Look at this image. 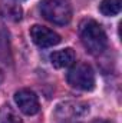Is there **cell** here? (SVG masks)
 I'll use <instances>...</instances> for the list:
<instances>
[{
  "label": "cell",
  "instance_id": "cell-1",
  "mask_svg": "<svg viewBox=\"0 0 122 123\" xmlns=\"http://www.w3.org/2000/svg\"><path fill=\"white\" fill-rule=\"evenodd\" d=\"M81 40L85 46V49L91 53V55H101L106 46H108V39L106 34L102 29V26L92 20H83L81 25Z\"/></svg>",
  "mask_w": 122,
  "mask_h": 123
},
{
  "label": "cell",
  "instance_id": "cell-2",
  "mask_svg": "<svg viewBox=\"0 0 122 123\" xmlns=\"http://www.w3.org/2000/svg\"><path fill=\"white\" fill-rule=\"evenodd\" d=\"M39 9L46 20L58 26L68 25L72 19L70 6L65 0H42Z\"/></svg>",
  "mask_w": 122,
  "mask_h": 123
},
{
  "label": "cell",
  "instance_id": "cell-3",
  "mask_svg": "<svg viewBox=\"0 0 122 123\" xmlns=\"http://www.w3.org/2000/svg\"><path fill=\"white\" fill-rule=\"evenodd\" d=\"M68 83L79 90L89 92L95 87V73L88 63H76L66 74Z\"/></svg>",
  "mask_w": 122,
  "mask_h": 123
},
{
  "label": "cell",
  "instance_id": "cell-4",
  "mask_svg": "<svg viewBox=\"0 0 122 123\" xmlns=\"http://www.w3.org/2000/svg\"><path fill=\"white\" fill-rule=\"evenodd\" d=\"M30 37L34 44L39 47H52L61 43V36L53 31L52 29H47L40 25H34L30 27Z\"/></svg>",
  "mask_w": 122,
  "mask_h": 123
},
{
  "label": "cell",
  "instance_id": "cell-5",
  "mask_svg": "<svg viewBox=\"0 0 122 123\" xmlns=\"http://www.w3.org/2000/svg\"><path fill=\"white\" fill-rule=\"evenodd\" d=\"M14 102L19 107V110L27 116L36 115L40 110V105H39V99L34 93L29 89H22L19 92L14 93Z\"/></svg>",
  "mask_w": 122,
  "mask_h": 123
},
{
  "label": "cell",
  "instance_id": "cell-6",
  "mask_svg": "<svg viewBox=\"0 0 122 123\" xmlns=\"http://www.w3.org/2000/svg\"><path fill=\"white\" fill-rule=\"evenodd\" d=\"M76 55L73 52V49L68 47V49H62L56 50L50 55V62L56 69H63V67H69L75 63Z\"/></svg>",
  "mask_w": 122,
  "mask_h": 123
},
{
  "label": "cell",
  "instance_id": "cell-7",
  "mask_svg": "<svg viewBox=\"0 0 122 123\" xmlns=\"http://www.w3.org/2000/svg\"><path fill=\"white\" fill-rule=\"evenodd\" d=\"M122 9V0H102L99 4V12L103 16H116Z\"/></svg>",
  "mask_w": 122,
  "mask_h": 123
},
{
  "label": "cell",
  "instance_id": "cell-8",
  "mask_svg": "<svg viewBox=\"0 0 122 123\" xmlns=\"http://www.w3.org/2000/svg\"><path fill=\"white\" fill-rule=\"evenodd\" d=\"M0 123H22V120L12 106L4 105L0 110Z\"/></svg>",
  "mask_w": 122,
  "mask_h": 123
},
{
  "label": "cell",
  "instance_id": "cell-9",
  "mask_svg": "<svg viewBox=\"0 0 122 123\" xmlns=\"http://www.w3.org/2000/svg\"><path fill=\"white\" fill-rule=\"evenodd\" d=\"M3 79H4V73H3V70L0 69V83L3 82Z\"/></svg>",
  "mask_w": 122,
  "mask_h": 123
},
{
  "label": "cell",
  "instance_id": "cell-10",
  "mask_svg": "<svg viewBox=\"0 0 122 123\" xmlns=\"http://www.w3.org/2000/svg\"><path fill=\"white\" fill-rule=\"evenodd\" d=\"M93 123H111V122H108V120H102V119H99V120H95Z\"/></svg>",
  "mask_w": 122,
  "mask_h": 123
}]
</instances>
